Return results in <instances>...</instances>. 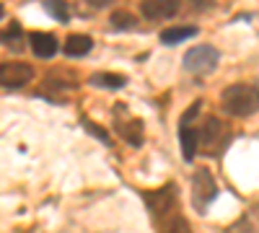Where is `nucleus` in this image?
Here are the masks:
<instances>
[{
    "label": "nucleus",
    "instance_id": "nucleus-1",
    "mask_svg": "<svg viewBox=\"0 0 259 233\" xmlns=\"http://www.w3.org/2000/svg\"><path fill=\"white\" fill-rule=\"evenodd\" d=\"M223 107L236 117H249L259 109V88L249 83H233L223 91Z\"/></svg>",
    "mask_w": 259,
    "mask_h": 233
},
{
    "label": "nucleus",
    "instance_id": "nucleus-2",
    "mask_svg": "<svg viewBox=\"0 0 259 233\" xmlns=\"http://www.w3.org/2000/svg\"><path fill=\"white\" fill-rule=\"evenodd\" d=\"M215 195H218V184H215L212 174L207 168H197L192 176V202H194V207L202 213V210L215 200Z\"/></svg>",
    "mask_w": 259,
    "mask_h": 233
},
{
    "label": "nucleus",
    "instance_id": "nucleus-3",
    "mask_svg": "<svg viewBox=\"0 0 259 233\" xmlns=\"http://www.w3.org/2000/svg\"><path fill=\"white\" fill-rule=\"evenodd\" d=\"M218 60H221V55H218V50H215V47H210V44H197V47H192V50L184 55V68H187L189 73L202 75V73H210L215 65H218Z\"/></svg>",
    "mask_w": 259,
    "mask_h": 233
},
{
    "label": "nucleus",
    "instance_id": "nucleus-4",
    "mask_svg": "<svg viewBox=\"0 0 259 233\" xmlns=\"http://www.w3.org/2000/svg\"><path fill=\"white\" fill-rule=\"evenodd\" d=\"M145 205H148L150 213H153V218H168L177 207V189L168 184V187L156 189V192H148Z\"/></svg>",
    "mask_w": 259,
    "mask_h": 233
},
{
    "label": "nucleus",
    "instance_id": "nucleus-5",
    "mask_svg": "<svg viewBox=\"0 0 259 233\" xmlns=\"http://www.w3.org/2000/svg\"><path fill=\"white\" fill-rule=\"evenodd\" d=\"M34 78V70L26 62H3L0 65V86L6 88H21Z\"/></svg>",
    "mask_w": 259,
    "mask_h": 233
},
{
    "label": "nucleus",
    "instance_id": "nucleus-6",
    "mask_svg": "<svg viewBox=\"0 0 259 233\" xmlns=\"http://www.w3.org/2000/svg\"><path fill=\"white\" fill-rule=\"evenodd\" d=\"M200 143L205 145V151H221V145L226 143V127L218 117H207V122L202 124V130L197 132Z\"/></svg>",
    "mask_w": 259,
    "mask_h": 233
},
{
    "label": "nucleus",
    "instance_id": "nucleus-7",
    "mask_svg": "<svg viewBox=\"0 0 259 233\" xmlns=\"http://www.w3.org/2000/svg\"><path fill=\"white\" fill-rule=\"evenodd\" d=\"M179 11V0H140V13L150 21L171 18Z\"/></svg>",
    "mask_w": 259,
    "mask_h": 233
},
{
    "label": "nucleus",
    "instance_id": "nucleus-8",
    "mask_svg": "<svg viewBox=\"0 0 259 233\" xmlns=\"http://www.w3.org/2000/svg\"><path fill=\"white\" fill-rule=\"evenodd\" d=\"M31 50H34L36 57L50 60V57L57 52V39H55V34H47V31L31 34Z\"/></svg>",
    "mask_w": 259,
    "mask_h": 233
},
{
    "label": "nucleus",
    "instance_id": "nucleus-9",
    "mask_svg": "<svg viewBox=\"0 0 259 233\" xmlns=\"http://www.w3.org/2000/svg\"><path fill=\"white\" fill-rule=\"evenodd\" d=\"M91 47H94V41L85 34H70L65 39V55L68 57H83V55L91 52Z\"/></svg>",
    "mask_w": 259,
    "mask_h": 233
},
{
    "label": "nucleus",
    "instance_id": "nucleus-10",
    "mask_svg": "<svg viewBox=\"0 0 259 233\" xmlns=\"http://www.w3.org/2000/svg\"><path fill=\"white\" fill-rule=\"evenodd\" d=\"M117 130H119V135H124V140L130 143V145H143V122L140 119H127V122H122V119H117Z\"/></svg>",
    "mask_w": 259,
    "mask_h": 233
},
{
    "label": "nucleus",
    "instance_id": "nucleus-11",
    "mask_svg": "<svg viewBox=\"0 0 259 233\" xmlns=\"http://www.w3.org/2000/svg\"><path fill=\"white\" fill-rule=\"evenodd\" d=\"M197 34V26H171L166 31H161V41L163 44H179V41H187Z\"/></svg>",
    "mask_w": 259,
    "mask_h": 233
},
{
    "label": "nucleus",
    "instance_id": "nucleus-12",
    "mask_svg": "<svg viewBox=\"0 0 259 233\" xmlns=\"http://www.w3.org/2000/svg\"><path fill=\"white\" fill-rule=\"evenodd\" d=\"M179 137H182V156H184V161H192V158H194V153H197L200 135L194 132V130H189V127H182Z\"/></svg>",
    "mask_w": 259,
    "mask_h": 233
},
{
    "label": "nucleus",
    "instance_id": "nucleus-13",
    "mask_svg": "<svg viewBox=\"0 0 259 233\" xmlns=\"http://www.w3.org/2000/svg\"><path fill=\"white\" fill-rule=\"evenodd\" d=\"M91 83L99 88H122L124 86V75H117V73H96L91 75Z\"/></svg>",
    "mask_w": 259,
    "mask_h": 233
},
{
    "label": "nucleus",
    "instance_id": "nucleus-14",
    "mask_svg": "<svg viewBox=\"0 0 259 233\" xmlns=\"http://www.w3.org/2000/svg\"><path fill=\"white\" fill-rule=\"evenodd\" d=\"M45 8L52 13L55 21H68V6H65V0H45Z\"/></svg>",
    "mask_w": 259,
    "mask_h": 233
},
{
    "label": "nucleus",
    "instance_id": "nucleus-15",
    "mask_svg": "<svg viewBox=\"0 0 259 233\" xmlns=\"http://www.w3.org/2000/svg\"><path fill=\"white\" fill-rule=\"evenodd\" d=\"M135 24H138V21H135L133 13H127V11H114L112 13V26L114 29H133Z\"/></svg>",
    "mask_w": 259,
    "mask_h": 233
},
{
    "label": "nucleus",
    "instance_id": "nucleus-16",
    "mask_svg": "<svg viewBox=\"0 0 259 233\" xmlns=\"http://www.w3.org/2000/svg\"><path fill=\"white\" fill-rule=\"evenodd\" d=\"M80 124H83V127H85V130H89V132H91V135H94L96 140H101L104 145H112V137H109V135H106V130H104V127H99V124H94L91 119H80Z\"/></svg>",
    "mask_w": 259,
    "mask_h": 233
},
{
    "label": "nucleus",
    "instance_id": "nucleus-17",
    "mask_svg": "<svg viewBox=\"0 0 259 233\" xmlns=\"http://www.w3.org/2000/svg\"><path fill=\"white\" fill-rule=\"evenodd\" d=\"M163 233H192V228H189V223L184 220V218H179V215H174L168 223H166V228H163Z\"/></svg>",
    "mask_w": 259,
    "mask_h": 233
},
{
    "label": "nucleus",
    "instance_id": "nucleus-18",
    "mask_svg": "<svg viewBox=\"0 0 259 233\" xmlns=\"http://www.w3.org/2000/svg\"><path fill=\"white\" fill-rule=\"evenodd\" d=\"M200 109H202V101H194L192 107H189V109L182 114V127H189V124L194 122V117L200 114Z\"/></svg>",
    "mask_w": 259,
    "mask_h": 233
},
{
    "label": "nucleus",
    "instance_id": "nucleus-19",
    "mask_svg": "<svg viewBox=\"0 0 259 233\" xmlns=\"http://www.w3.org/2000/svg\"><path fill=\"white\" fill-rule=\"evenodd\" d=\"M18 36H21V24H16V21H13V24L8 26V31L3 34V39H6V41H16Z\"/></svg>",
    "mask_w": 259,
    "mask_h": 233
},
{
    "label": "nucleus",
    "instance_id": "nucleus-20",
    "mask_svg": "<svg viewBox=\"0 0 259 233\" xmlns=\"http://www.w3.org/2000/svg\"><path fill=\"white\" fill-rule=\"evenodd\" d=\"M89 6H94V8H104V6H109L112 0H85Z\"/></svg>",
    "mask_w": 259,
    "mask_h": 233
},
{
    "label": "nucleus",
    "instance_id": "nucleus-21",
    "mask_svg": "<svg viewBox=\"0 0 259 233\" xmlns=\"http://www.w3.org/2000/svg\"><path fill=\"white\" fill-rule=\"evenodd\" d=\"M3 11H6V8H3V3H0V16H3Z\"/></svg>",
    "mask_w": 259,
    "mask_h": 233
}]
</instances>
